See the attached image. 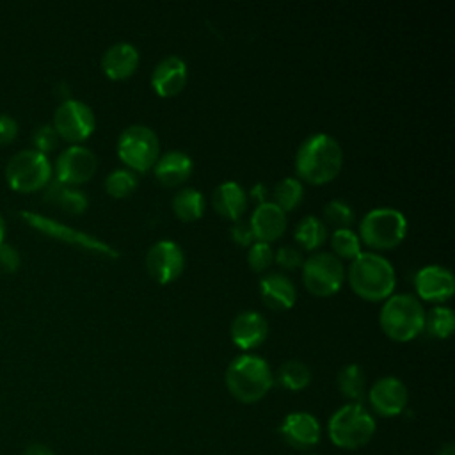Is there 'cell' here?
<instances>
[{
    "mask_svg": "<svg viewBox=\"0 0 455 455\" xmlns=\"http://www.w3.org/2000/svg\"><path fill=\"white\" fill-rule=\"evenodd\" d=\"M341 165L343 149L339 142L323 132L306 137L295 155L297 174L313 185H322L336 178Z\"/></svg>",
    "mask_w": 455,
    "mask_h": 455,
    "instance_id": "obj_1",
    "label": "cell"
},
{
    "mask_svg": "<svg viewBox=\"0 0 455 455\" xmlns=\"http://www.w3.org/2000/svg\"><path fill=\"white\" fill-rule=\"evenodd\" d=\"M350 288L364 300L387 299L396 283V274L387 258L379 252H359L348 267Z\"/></svg>",
    "mask_w": 455,
    "mask_h": 455,
    "instance_id": "obj_2",
    "label": "cell"
},
{
    "mask_svg": "<svg viewBox=\"0 0 455 455\" xmlns=\"http://www.w3.org/2000/svg\"><path fill=\"white\" fill-rule=\"evenodd\" d=\"M228 391L243 403L261 400L274 384L270 364L256 354H240L231 359L224 375Z\"/></svg>",
    "mask_w": 455,
    "mask_h": 455,
    "instance_id": "obj_3",
    "label": "cell"
},
{
    "mask_svg": "<svg viewBox=\"0 0 455 455\" xmlns=\"http://www.w3.org/2000/svg\"><path fill=\"white\" fill-rule=\"evenodd\" d=\"M382 331L395 341H411L425 325V309L412 293H391L379 313Z\"/></svg>",
    "mask_w": 455,
    "mask_h": 455,
    "instance_id": "obj_4",
    "label": "cell"
},
{
    "mask_svg": "<svg viewBox=\"0 0 455 455\" xmlns=\"http://www.w3.org/2000/svg\"><path fill=\"white\" fill-rule=\"evenodd\" d=\"M377 430L375 419L363 403L348 402L329 418L327 432L338 448L357 450L368 444Z\"/></svg>",
    "mask_w": 455,
    "mask_h": 455,
    "instance_id": "obj_5",
    "label": "cell"
},
{
    "mask_svg": "<svg viewBox=\"0 0 455 455\" xmlns=\"http://www.w3.org/2000/svg\"><path fill=\"white\" fill-rule=\"evenodd\" d=\"M407 235L405 215L393 206L366 212L359 222V240L375 249L396 247Z\"/></svg>",
    "mask_w": 455,
    "mask_h": 455,
    "instance_id": "obj_6",
    "label": "cell"
},
{
    "mask_svg": "<svg viewBox=\"0 0 455 455\" xmlns=\"http://www.w3.org/2000/svg\"><path fill=\"white\" fill-rule=\"evenodd\" d=\"M52 178L48 156L34 148L14 153L5 164V180L18 192L44 188Z\"/></svg>",
    "mask_w": 455,
    "mask_h": 455,
    "instance_id": "obj_7",
    "label": "cell"
},
{
    "mask_svg": "<svg viewBox=\"0 0 455 455\" xmlns=\"http://www.w3.org/2000/svg\"><path fill=\"white\" fill-rule=\"evenodd\" d=\"M116 149L130 169L140 172L149 171L160 156L158 135L153 128L140 123L130 124L119 133Z\"/></svg>",
    "mask_w": 455,
    "mask_h": 455,
    "instance_id": "obj_8",
    "label": "cell"
},
{
    "mask_svg": "<svg viewBox=\"0 0 455 455\" xmlns=\"http://www.w3.org/2000/svg\"><path fill=\"white\" fill-rule=\"evenodd\" d=\"M345 279V268L332 252H315L302 263V283L316 297L336 293Z\"/></svg>",
    "mask_w": 455,
    "mask_h": 455,
    "instance_id": "obj_9",
    "label": "cell"
},
{
    "mask_svg": "<svg viewBox=\"0 0 455 455\" xmlns=\"http://www.w3.org/2000/svg\"><path fill=\"white\" fill-rule=\"evenodd\" d=\"M20 215L34 229H37V231H41L48 236L59 238L66 243H71V245H76V247H82V249H87V251L100 252V254L108 256V258H117L119 256L117 249H114L110 243L103 242L101 238H98L94 235L75 229V228L64 224V222H59L55 219H50V217H44V215H39V213H34V212H27V210L20 212Z\"/></svg>",
    "mask_w": 455,
    "mask_h": 455,
    "instance_id": "obj_10",
    "label": "cell"
},
{
    "mask_svg": "<svg viewBox=\"0 0 455 455\" xmlns=\"http://www.w3.org/2000/svg\"><path fill=\"white\" fill-rule=\"evenodd\" d=\"M52 126L64 140L80 142L94 132L96 117L92 108L85 101L68 98L57 105Z\"/></svg>",
    "mask_w": 455,
    "mask_h": 455,
    "instance_id": "obj_11",
    "label": "cell"
},
{
    "mask_svg": "<svg viewBox=\"0 0 455 455\" xmlns=\"http://www.w3.org/2000/svg\"><path fill=\"white\" fill-rule=\"evenodd\" d=\"M146 268L149 275L160 283H171L178 279L185 267V252L180 243L172 240H158L146 252Z\"/></svg>",
    "mask_w": 455,
    "mask_h": 455,
    "instance_id": "obj_12",
    "label": "cell"
},
{
    "mask_svg": "<svg viewBox=\"0 0 455 455\" xmlns=\"http://www.w3.org/2000/svg\"><path fill=\"white\" fill-rule=\"evenodd\" d=\"M98 167L96 155L82 146V144H71L60 155L55 162V176L57 181L64 185H80L92 178Z\"/></svg>",
    "mask_w": 455,
    "mask_h": 455,
    "instance_id": "obj_13",
    "label": "cell"
},
{
    "mask_svg": "<svg viewBox=\"0 0 455 455\" xmlns=\"http://www.w3.org/2000/svg\"><path fill=\"white\" fill-rule=\"evenodd\" d=\"M368 402L377 414L393 418L402 414L407 407L409 391L398 377H380L371 384L368 391Z\"/></svg>",
    "mask_w": 455,
    "mask_h": 455,
    "instance_id": "obj_14",
    "label": "cell"
},
{
    "mask_svg": "<svg viewBox=\"0 0 455 455\" xmlns=\"http://www.w3.org/2000/svg\"><path fill=\"white\" fill-rule=\"evenodd\" d=\"M416 293L428 302H444L453 295L455 279L450 268L443 265H425L414 275Z\"/></svg>",
    "mask_w": 455,
    "mask_h": 455,
    "instance_id": "obj_15",
    "label": "cell"
},
{
    "mask_svg": "<svg viewBox=\"0 0 455 455\" xmlns=\"http://www.w3.org/2000/svg\"><path fill=\"white\" fill-rule=\"evenodd\" d=\"M279 434L291 448L309 450L315 444H318L322 437V427L313 414L297 411V412H290L283 419L279 427Z\"/></svg>",
    "mask_w": 455,
    "mask_h": 455,
    "instance_id": "obj_16",
    "label": "cell"
},
{
    "mask_svg": "<svg viewBox=\"0 0 455 455\" xmlns=\"http://www.w3.org/2000/svg\"><path fill=\"white\" fill-rule=\"evenodd\" d=\"M187 75V62L180 55H165L151 71V87L160 96H174L185 87Z\"/></svg>",
    "mask_w": 455,
    "mask_h": 455,
    "instance_id": "obj_17",
    "label": "cell"
},
{
    "mask_svg": "<svg viewBox=\"0 0 455 455\" xmlns=\"http://www.w3.org/2000/svg\"><path fill=\"white\" fill-rule=\"evenodd\" d=\"M268 334V323L263 315L256 311L238 313L229 327V336L233 343L242 350H251L259 347Z\"/></svg>",
    "mask_w": 455,
    "mask_h": 455,
    "instance_id": "obj_18",
    "label": "cell"
},
{
    "mask_svg": "<svg viewBox=\"0 0 455 455\" xmlns=\"http://www.w3.org/2000/svg\"><path fill=\"white\" fill-rule=\"evenodd\" d=\"M252 235L258 242H274L286 229V213L274 203L263 201L259 203L249 220Z\"/></svg>",
    "mask_w": 455,
    "mask_h": 455,
    "instance_id": "obj_19",
    "label": "cell"
},
{
    "mask_svg": "<svg viewBox=\"0 0 455 455\" xmlns=\"http://www.w3.org/2000/svg\"><path fill=\"white\" fill-rule=\"evenodd\" d=\"M139 66V50L128 43L119 41L110 44L101 57V69L112 80H121L130 76Z\"/></svg>",
    "mask_w": 455,
    "mask_h": 455,
    "instance_id": "obj_20",
    "label": "cell"
},
{
    "mask_svg": "<svg viewBox=\"0 0 455 455\" xmlns=\"http://www.w3.org/2000/svg\"><path fill=\"white\" fill-rule=\"evenodd\" d=\"M259 295L272 309H288L295 304L297 290L293 281L283 272H268L259 279Z\"/></svg>",
    "mask_w": 455,
    "mask_h": 455,
    "instance_id": "obj_21",
    "label": "cell"
},
{
    "mask_svg": "<svg viewBox=\"0 0 455 455\" xmlns=\"http://www.w3.org/2000/svg\"><path fill=\"white\" fill-rule=\"evenodd\" d=\"M155 176L165 187H176L188 180L194 169L192 158L181 149L165 151L155 162Z\"/></svg>",
    "mask_w": 455,
    "mask_h": 455,
    "instance_id": "obj_22",
    "label": "cell"
},
{
    "mask_svg": "<svg viewBox=\"0 0 455 455\" xmlns=\"http://www.w3.org/2000/svg\"><path fill=\"white\" fill-rule=\"evenodd\" d=\"M212 203H213L215 212L220 217L231 219V220H240L242 213L247 208V194L240 183H236L233 180H226L213 188Z\"/></svg>",
    "mask_w": 455,
    "mask_h": 455,
    "instance_id": "obj_23",
    "label": "cell"
},
{
    "mask_svg": "<svg viewBox=\"0 0 455 455\" xmlns=\"http://www.w3.org/2000/svg\"><path fill=\"white\" fill-rule=\"evenodd\" d=\"M336 384L339 393L354 403H361V400L366 396V375L355 363L347 364L338 371Z\"/></svg>",
    "mask_w": 455,
    "mask_h": 455,
    "instance_id": "obj_24",
    "label": "cell"
},
{
    "mask_svg": "<svg viewBox=\"0 0 455 455\" xmlns=\"http://www.w3.org/2000/svg\"><path fill=\"white\" fill-rule=\"evenodd\" d=\"M46 199L71 213H82L89 204L87 196L82 190L68 187L57 180L46 185Z\"/></svg>",
    "mask_w": 455,
    "mask_h": 455,
    "instance_id": "obj_25",
    "label": "cell"
},
{
    "mask_svg": "<svg viewBox=\"0 0 455 455\" xmlns=\"http://www.w3.org/2000/svg\"><path fill=\"white\" fill-rule=\"evenodd\" d=\"M171 206L178 219L197 220L204 213V196L194 187H185L174 194Z\"/></svg>",
    "mask_w": 455,
    "mask_h": 455,
    "instance_id": "obj_26",
    "label": "cell"
},
{
    "mask_svg": "<svg viewBox=\"0 0 455 455\" xmlns=\"http://www.w3.org/2000/svg\"><path fill=\"white\" fill-rule=\"evenodd\" d=\"M293 236L302 249L313 251L320 247L327 238L325 222L315 215H306L297 222Z\"/></svg>",
    "mask_w": 455,
    "mask_h": 455,
    "instance_id": "obj_27",
    "label": "cell"
},
{
    "mask_svg": "<svg viewBox=\"0 0 455 455\" xmlns=\"http://www.w3.org/2000/svg\"><path fill=\"white\" fill-rule=\"evenodd\" d=\"M277 380L290 391H300L311 382V370L299 359H288L279 366Z\"/></svg>",
    "mask_w": 455,
    "mask_h": 455,
    "instance_id": "obj_28",
    "label": "cell"
},
{
    "mask_svg": "<svg viewBox=\"0 0 455 455\" xmlns=\"http://www.w3.org/2000/svg\"><path fill=\"white\" fill-rule=\"evenodd\" d=\"M272 194H274V203L283 212H288L300 204V201L304 197V187H302L300 180H297L293 176H286L275 183Z\"/></svg>",
    "mask_w": 455,
    "mask_h": 455,
    "instance_id": "obj_29",
    "label": "cell"
},
{
    "mask_svg": "<svg viewBox=\"0 0 455 455\" xmlns=\"http://www.w3.org/2000/svg\"><path fill=\"white\" fill-rule=\"evenodd\" d=\"M427 332L434 338H448L455 329V316L448 306H435L428 313H425V325Z\"/></svg>",
    "mask_w": 455,
    "mask_h": 455,
    "instance_id": "obj_30",
    "label": "cell"
},
{
    "mask_svg": "<svg viewBox=\"0 0 455 455\" xmlns=\"http://www.w3.org/2000/svg\"><path fill=\"white\" fill-rule=\"evenodd\" d=\"M331 245H332V251L336 252L334 256H338L339 259L341 258L354 259L361 252V240L357 233L352 231L350 228L334 229V233L331 235Z\"/></svg>",
    "mask_w": 455,
    "mask_h": 455,
    "instance_id": "obj_31",
    "label": "cell"
},
{
    "mask_svg": "<svg viewBox=\"0 0 455 455\" xmlns=\"http://www.w3.org/2000/svg\"><path fill=\"white\" fill-rule=\"evenodd\" d=\"M137 187V176L128 169H114L105 178V190L112 197H124Z\"/></svg>",
    "mask_w": 455,
    "mask_h": 455,
    "instance_id": "obj_32",
    "label": "cell"
},
{
    "mask_svg": "<svg viewBox=\"0 0 455 455\" xmlns=\"http://www.w3.org/2000/svg\"><path fill=\"white\" fill-rule=\"evenodd\" d=\"M323 219L334 229H345L354 222V210L343 199H331L323 204Z\"/></svg>",
    "mask_w": 455,
    "mask_h": 455,
    "instance_id": "obj_33",
    "label": "cell"
},
{
    "mask_svg": "<svg viewBox=\"0 0 455 455\" xmlns=\"http://www.w3.org/2000/svg\"><path fill=\"white\" fill-rule=\"evenodd\" d=\"M274 261V251L270 247V243L267 242H254L249 245V252H247V263L252 270L261 272L265 268L270 267V263Z\"/></svg>",
    "mask_w": 455,
    "mask_h": 455,
    "instance_id": "obj_34",
    "label": "cell"
},
{
    "mask_svg": "<svg viewBox=\"0 0 455 455\" xmlns=\"http://www.w3.org/2000/svg\"><path fill=\"white\" fill-rule=\"evenodd\" d=\"M32 142H34V149L46 155L57 146L59 135L52 124H41L32 132Z\"/></svg>",
    "mask_w": 455,
    "mask_h": 455,
    "instance_id": "obj_35",
    "label": "cell"
},
{
    "mask_svg": "<svg viewBox=\"0 0 455 455\" xmlns=\"http://www.w3.org/2000/svg\"><path fill=\"white\" fill-rule=\"evenodd\" d=\"M275 261L279 263V267L286 268V270H293L297 267H302L304 263V258H302V252L291 245H283L277 249V252L274 254Z\"/></svg>",
    "mask_w": 455,
    "mask_h": 455,
    "instance_id": "obj_36",
    "label": "cell"
},
{
    "mask_svg": "<svg viewBox=\"0 0 455 455\" xmlns=\"http://www.w3.org/2000/svg\"><path fill=\"white\" fill-rule=\"evenodd\" d=\"M20 252L7 242L0 243V268L4 272H14L20 267Z\"/></svg>",
    "mask_w": 455,
    "mask_h": 455,
    "instance_id": "obj_37",
    "label": "cell"
},
{
    "mask_svg": "<svg viewBox=\"0 0 455 455\" xmlns=\"http://www.w3.org/2000/svg\"><path fill=\"white\" fill-rule=\"evenodd\" d=\"M231 238L238 243V245H251V242L254 240L252 229L249 226V222L245 220H235V224L229 229Z\"/></svg>",
    "mask_w": 455,
    "mask_h": 455,
    "instance_id": "obj_38",
    "label": "cell"
},
{
    "mask_svg": "<svg viewBox=\"0 0 455 455\" xmlns=\"http://www.w3.org/2000/svg\"><path fill=\"white\" fill-rule=\"evenodd\" d=\"M18 133V123L12 116L0 112V144L11 142Z\"/></svg>",
    "mask_w": 455,
    "mask_h": 455,
    "instance_id": "obj_39",
    "label": "cell"
},
{
    "mask_svg": "<svg viewBox=\"0 0 455 455\" xmlns=\"http://www.w3.org/2000/svg\"><path fill=\"white\" fill-rule=\"evenodd\" d=\"M23 455H55L46 444H41V443H34L30 446L25 448Z\"/></svg>",
    "mask_w": 455,
    "mask_h": 455,
    "instance_id": "obj_40",
    "label": "cell"
},
{
    "mask_svg": "<svg viewBox=\"0 0 455 455\" xmlns=\"http://www.w3.org/2000/svg\"><path fill=\"white\" fill-rule=\"evenodd\" d=\"M265 194H267V188H265V185H261V183H258V185L252 188V196H254L259 203L265 201Z\"/></svg>",
    "mask_w": 455,
    "mask_h": 455,
    "instance_id": "obj_41",
    "label": "cell"
},
{
    "mask_svg": "<svg viewBox=\"0 0 455 455\" xmlns=\"http://www.w3.org/2000/svg\"><path fill=\"white\" fill-rule=\"evenodd\" d=\"M4 238H5V220H4V217L0 213V243L4 242Z\"/></svg>",
    "mask_w": 455,
    "mask_h": 455,
    "instance_id": "obj_42",
    "label": "cell"
},
{
    "mask_svg": "<svg viewBox=\"0 0 455 455\" xmlns=\"http://www.w3.org/2000/svg\"><path fill=\"white\" fill-rule=\"evenodd\" d=\"M448 448H450L448 451H441L439 455H453V451H451V446H448Z\"/></svg>",
    "mask_w": 455,
    "mask_h": 455,
    "instance_id": "obj_43",
    "label": "cell"
},
{
    "mask_svg": "<svg viewBox=\"0 0 455 455\" xmlns=\"http://www.w3.org/2000/svg\"><path fill=\"white\" fill-rule=\"evenodd\" d=\"M304 455H316V453H304Z\"/></svg>",
    "mask_w": 455,
    "mask_h": 455,
    "instance_id": "obj_44",
    "label": "cell"
}]
</instances>
